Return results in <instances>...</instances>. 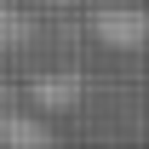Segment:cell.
<instances>
[{"label": "cell", "mask_w": 149, "mask_h": 149, "mask_svg": "<svg viewBox=\"0 0 149 149\" xmlns=\"http://www.w3.org/2000/svg\"><path fill=\"white\" fill-rule=\"evenodd\" d=\"M29 40H35L29 12H23V6H12V0H0V52H23Z\"/></svg>", "instance_id": "277c9868"}, {"label": "cell", "mask_w": 149, "mask_h": 149, "mask_svg": "<svg viewBox=\"0 0 149 149\" xmlns=\"http://www.w3.org/2000/svg\"><path fill=\"white\" fill-rule=\"evenodd\" d=\"M29 97H35V109H46V115H63V109H74V103H80V74H35V80H29Z\"/></svg>", "instance_id": "3957f363"}, {"label": "cell", "mask_w": 149, "mask_h": 149, "mask_svg": "<svg viewBox=\"0 0 149 149\" xmlns=\"http://www.w3.org/2000/svg\"><path fill=\"white\" fill-rule=\"evenodd\" d=\"M0 143H12V149H46V143H57V138H52V126H46L40 115L0 109Z\"/></svg>", "instance_id": "7a4b0ae2"}, {"label": "cell", "mask_w": 149, "mask_h": 149, "mask_svg": "<svg viewBox=\"0 0 149 149\" xmlns=\"http://www.w3.org/2000/svg\"><path fill=\"white\" fill-rule=\"evenodd\" d=\"M92 35L109 52H138V46H149V6L103 0V6H92Z\"/></svg>", "instance_id": "6da1fadb"}]
</instances>
